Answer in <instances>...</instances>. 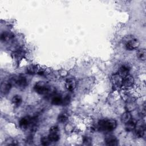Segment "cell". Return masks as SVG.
Returning <instances> with one entry per match:
<instances>
[{"mask_svg":"<svg viewBox=\"0 0 146 146\" xmlns=\"http://www.w3.org/2000/svg\"><path fill=\"white\" fill-rule=\"evenodd\" d=\"M98 126L101 131L111 132L116 128L117 121L113 119H103L99 121Z\"/></svg>","mask_w":146,"mask_h":146,"instance_id":"cell-1","label":"cell"},{"mask_svg":"<svg viewBox=\"0 0 146 146\" xmlns=\"http://www.w3.org/2000/svg\"><path fill=\"white\" fill-rule=\"evenodd\" d=\"M9 82L12 85H15L19 88H24L27 85V82L26 78L22 75L14 76L10 78Z\"/></svg>","mask_w":146,"mask_h":146,"instance_id":"cell-2","label":"cell"},{"mask_svg":"<svg viewBox=\"0 0 146 146\" xmlns=\"http://www.w3.org/2000/svg\"><path fill=\"white\" fill-rule=\"evenodd\" d=\"M125 47L127 50L132 51L136 49L139 46V41L134 37L127 36L124 40Z\"/></svg>","mask_w":146,"mask_h":146,"instance_id":"cell-3","label":"cell"},{"mask_svg":"<svg viewBox=\"0 0 146 146\" xmlns=\"http://www.w3.org/2000/svg\"><path fill=\"white\" fill-rule=\"evenodd\" d=\"M34 91L40 95L46 94L50 91L49 86L44 82H38L35 83L34 87Z\"/></svg>","mask_w":146,"mask_h":146,"instance_id":"cell-4","label":"cell"},{"mask_svg":"<svg viewBox=\"0 0 146 146\" xmlns=\"http://www.w3.org/2000/svg\"><path fill=\"white\" fill-rule=\"evenodd\" d=\"M48 137L51 142H56L60 139L59 129L58 126H52L49 129V134Z\"/></svg>","mask_w":146,"mask_h":146,"instance_id":"cell-5","label":"cell"},{"mask_svg":"<svg viewBox=\"0 0 146 146\" xmlns=\"http://www.w3.org/2000/svg\"><path fill=\"white\" fill-rule=\"evenodd\" d=\"M33 119L29 116H26L22 117L19 121V126L22 129H26L31 124Z\"/></svg>","mask_w":146,"mask_h":146,"instance_id":"cell-6","label":"cell"},{"mask_svg":"<svg viewBox=\"0 0 146 146\" xmlns=\"http://www.w3.org/2000/svg\"><path fill=\"white\" fill-rule=\"evenodd\" d=\"M134 79L131 75H127L123 78L122 86L125 88H129L133 85Z\"/></svg>","mask_w":146,"mask_h":146,"instance_id":"cell-7","label":"cell"},{"mask_svg":"<svg viewBox=\"0 0 146 146\" xmlns=\"http://www.w3.org/2000/svg\"><path fill=\"white\" fill-rule=\"evenodd\" d=\"M106 144L107 145H118L117 139L112 135H108L106 136L104 139Z\"/></svg>","mask_w":146,"mask_h":146,"instance_id":"cell-8","label":"cell"},{"mask_svg":"<svg viewBox=\"0 0 146 146\" xmlns=\"http://www.w3.org/2000/svg\"><path fill=\"white\" fill-rule=\"evenodd\" d=\"M123 77L121 76L119 74H113L111 76V82L113 85L115 87H119L122 86Z\"/></svg>","mask_w":146,"mask_h":146,"instance_id":"cell-9","label":"cell"},{"mask_svg":"<svg viewBox=\"0 0 146 146\" xmlns=\"http://www.w3.org/2000/svg\"><path fill=\"white\" fill-rule=\"evenodd\" d=\"M135 130L136 136L138 137H142L145 133V126L144 124L136 123Z\"/></svg>","mask_w":146,"mask_h":146,"instance_id":"cell-10","label":"cell"},{"mask_svg":"<svg viewBox=\"0 0 146 146\" xmlns=\"http://www.w3.org/2000/svg\"><path fill=\"white\" fill-rule=\"evenodd\" d=\"M65 86L67 90L72 91L76 86V82L74 78H68L66 80Z\"/></svg>","mask_w":146,"mask_h":146,"instance_id":"cell-11","label":"cell"},{"mask_svg":"<svg viewBox=\"0 0 146 146\" xmlns=\"http://www.w3.org/2000/svg\"><path fill=\"white\" fill-rule=\"evenodd\" d=\"M130 70V68L127 65H123L121 66L119 69V74L122 76V77H124L126 75H128V73L129 72Z\"/></svg>","mask_w":146,"mask_h":146,"instance_id":"cell-12","label":"cell"},{"mask_svg":"<svg viewBox=\"0 0 146 146\" xmlns=\"http://www.w3.org/2000/svg\"><path fill=\"white\" fill-rule=\"evenodd\" d=\"M136 125V122L132 119L126 124H125V129L127 132H131L135 129Z\"/></svg>","mask_w":146,"mask_h":146,"instance_id":"cell-13","label":"cell"},{"mask_svg":"<svg viewBox=\"0 0 146 146\" xmlns=\"http://www.w3.org/2000/svg\"><path fill=\"white\" fill-rule=\"evenodd\" d=\"M132 119V115L128 111L123 113L121 116V121L124 124H126Z\"/></svg>","mask_w":146,"mask_h":146,"instance_id":"cell-14","label":"cell"},{"mask_svg":"<svg viewBox=\"0 0 146 146\" xmlns=\"http://www.w3.org/2000/svg\"><path fill=\"white\" fill-rule=\"evenodd\" d=\"M13 37H14V35L11 33L4 31L1 34V40L2 42L8 41L9 40L12 39Z\"/></svg>","mask_w":146,"mask_h":146,"instance_id":"cell-15","label":"cell"},{"mask_svg":"<svg viewBox=\"0 0 146 146\" xmlns=\"http://www.w3.org/2000/svg\"><path fill=\"white\" fill-rule=\"evenodd\" d=\"M11 86H12V84L10 83V82L9 81L7 83H3L1 86L2 93H3V94H7L10 91V90L11 88Z\"/></svg>","mask_w":146,"mask_h":146,"instance_id":"cell-16","label":"cell"},{"mask_svg":"<svg viewBox=\"0 0 146 146\" xmlns=\"http://www.w3.org/2000/svg\"><path fill=\"white\" fill-rule=\"evenodd\" d=\"M22 98L20 95H14L11 99L12 104L17 107H18L22 103Z\"/></svg>","mask_w":146,"mask_h":146,"instance_id":"cell-17","label":"cell"},{"mask_svg":"<svg viewBox=\"0 0 146 146\" xmlns=\"http://www.w3.org/2000/svg\"><path fill=\"white\" fill-rule=\"evenodd\" d=\"M136 55L137 58L141 60L144 61L146 58V53H145V50L144 48H141L139 49L136 53Z\"/></svg>","mask_w":146,"mask_h":146,"instance_id":"cell-18","label":"cell"},{"mask_svg":"<svg viewBox=\"0 0 146 146\" xmlns=\"http://www.w3.org/2000/svg\"><path fill=\"white\" fill-rule=\"evenodd\" d=\"M26 72L28 74L34 75L37 74L38 72V69L37 68V66L35 65H31L29 66L26 68Z\"/></svg>","mask_w":146,"mask_h":146,"instance_id":"cell-19","label":"cell"},{"mask_svg":"<svg viewBox=\"0 0 146 146\" xmlns=\"http://www.w3.org/2000/svg\"><path fill=\"white\" fill-rule=\"evenodd\" d=\"M68 117V115L66 112H62L60 113L58 117V120L60 123L66 122Z\"/></svg>","mask_w":146,"mask_h":146,"instance_id":"cell-20","label":"cell"},{"mask_svg":"<svg viewBox=\"0 0 146 146\" xmlns=\"http://www.w3.org/2000/svg\"><path fill=\"white\" fill-rule=\"evenodd\" d=\"M62 102H63V99L61 98V97L56 96H54L52 98L51 100V103L55 106H59V105L62 104Z\"/></svg>","mask_w":146,"mask_h":146,"instance_id":"cell-21","label":"cell"},{"mask_svg":"<svg viewBox=\"0 0 146 146\" xmlns=\"http://www.w3.org/2000/svg\"><path fill=\"white\" fill-rule=\"evenodd\" d=\"M50 143L51 141L48 136H42L40 139V143L43 145H48L50 144Z\"/></svg>","mask_w":146,"mask_h":146,"instance_id":"cell-22","label":"cell"},{"mask_svg":"<svg viewBox=\"0 0 146 146\" xmlns=\"http://www.w3.org/2000/svg\"><path fill=\"white\" fill-rule=\"evenodd\" d=\"M70 97L69 96H66L64 99H63V102H62V104H64V106L68 104L70 102Z\"/></svg>","mask_w":146,"mask_h":146,"instance_id":"cell-23","label":"cell"},{"mask_svg":"<svg viewBox=\"0 0 146 146\" xmlns=\"http://www.w3.org/2000/svg\"><path fill=\"white\" fill-rule=\"evenodd\" d=\"M83 141L84 143H86V144L89 145V144H90V143H91V140L88 137H84L83 138Z\"/></svg>","mask_w":146,"mask_h":146,"instance_id":"cell-24","label":"cell"}]
</instances>
